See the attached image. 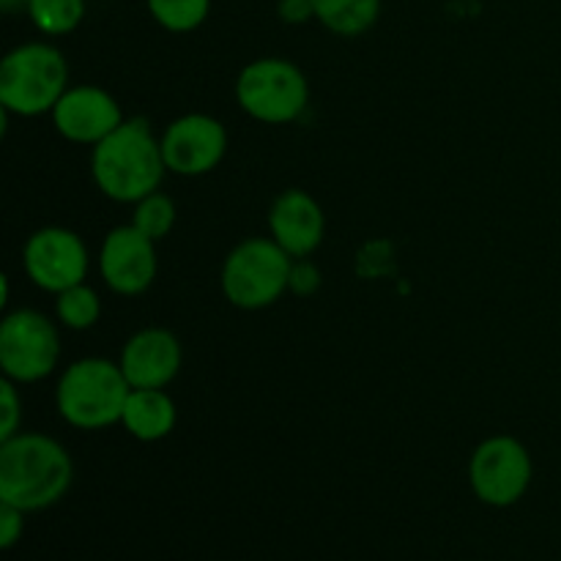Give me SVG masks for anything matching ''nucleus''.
<instances>
[{"instance_id":"0eeeda50","label":"nucleus","mask_w":561,"mask_h":561,"mask_svg":"<svg viewBox=\"0 0 561 561\" xmlns=\"http://www.w3.org/2000/svg\"><path fill=\"white\" fill-rule=\"evenodd\" d=\"M60 362L58 327L44 312L14 310L0 323V367L14 383L53 376Z\"/></svg>"},{"instance_id":"393cba45","label":"nucleus","mask_w":561,"mask_h":561,"mask_svg":"<svg viewBox=\"0 0 561 561\" xmlns=\"http://www.w3.org/2000/svg\"><path fill=\"white\" fill-rule=\"evenodd\" d=\"M27 5H31V0H0V9H3L5 14H16V11H27Z\"/></svg>"},{"instance_id":"2eb2a0df","label":"nucleus","mask_w":561,"mask_h":561,"mask_svg":"<svg viewBox=\"0 0 561 561\" xmlns=\"http://www.w3.org/2000/svg\"><path fill=\"white\" fill-rule=\"evenodd\" d=\"M179 422L175 400L164 389H131L121 425L137 442H162Z\"/></svg>"},{"instance_id":"f8f14e48","label":"nucleus","mask_w":561,"mask_h":561,"mask_svg":"<svg viewBox=\"0 0 561 561\" xmlns=\"http://www.w3.org/2000/svg\"><path fill=\"white\" fill-rule=\"evenodd\" d=\"M49 115L58 135L80 146H99L126 121L118 99L99 85L69 88Z\"/></svg>"},{"instance_id":"ddd939ff","label":"nucleus","mask_w":561,"mask_h":561,"mask_svg":"<svg viewBox=\"0 0 561 561\" xmlns=\"http://www.w3.org/2000/svg\"><path fill=\"white\" fill-rule=\"evenodd\" d=\"M181 343L170 329L148 327L126 340L121 351V370L131 389H164L181 370Z\"/></svg>"},{"instance_id":"a211bd4d","label":"nucleus","mask_w":561,"mask_h":561,"mask_svg":"<svg viewBox=\"0 0 561 561\" xmlns=\"http://www.w3.org/2000/svg\"><path fill=\"white\" fill-rule=\"evenodd\" d=\"M27 16L44 36H66L85 16V0H31Z\"/></svg>"},{"instance_id":"b1692460","label":"nucleus","mask_w":561,"mask_h":561,"mask_svg":"<svg viewBox=\"0 0 561 561\" xmlns=\"http://www.w3.org/2000/svg\"><path fill=\"white\" fill-rule=\"evenodd\" d=\"M277 14L279 20L288 22V25H301V22L307 20H316L312 0H279Z\"/></svg>"},{"instance_id":"4be33fe9","label":"nucleus","mask_w":561,"mask_h":561,"mask_svg":"<svg viewBox=\"0 0 561 561\" xmlns=\"http://www.w3.org/2000/svg\"><path fill=\"white\" fill-rule=\"evenodd\" d=\"M318 288H321V272L307 257H296L294 268H290L288 290L299 296H312Z\"/></svg>"},{"instance_id":"7ed1b4c3","label":"nucleus","mask_w":561,"mask_h":561,"mask_svg":"<svg viewBox=\"0 0 561 561\" xmlns=\"http://www.w3.org/2000/svg\"><path fill=\"white\" fill-rule=\"evenodd\" d=\"M129 394L131 383L118 362L88 356L64 370L55 389V409L77 431H104L121 425Z\"/></svg>"},{"instance_id":"4468645a","label":"nucleus","mask_w":561,"mask_h":561,"mask_svg":"<svg viewBox=\"0 0 561 561\" xmlns=\"http://www.w3.org/2000/svg\"><path fill=\"white\" fill-rule=\"evenodd\" d=\"M268 230L290 257H310L327 233V217L305 190H285L268 208Z\"/></svg>"},{"instance_id":"6e6552de","label":"nucleus","mask_w":561,"mask_h":561,"mask_svg":"<svg viewBox=\"0 0 561 561\" xmlns=\"http://www.w3.org/2000/svg\"><path fill=\"white\" fill-rule=\"evenodd\" d=\"M535 477L531 455L515 436H491L469 460V482L474 496L491 507H513L526 496Z\"/></svg>"},{"instance_id":"5701e85b","label":"nucleus","mask_w":561,"mask_h":561,"mask_svg":"<svg viewBox=\"0 0 561 561\" xmlns=\"http://www.w3.org/2000/svg\"><path fill=\"white\" fill-rule=\"evenodd\" d=\"M22 531H25V513L11 504H0V546L5 551L14 548L22 540Z\"/></svg>"},{"instance_id":"20e7f679","label":"nucleus","mask_w":561,"mask_h":561,"mask_svg":"<svg viewBox=\"0 0 561 561\" xmlns=\"http://www.w3.org/2000/svg\"><path fill=\"white\" fill-rule=\"evenodd\" d=\"M69 91V64L47 42H27L11 49L0 64V107L20 118L53 113Z\"/></svg>"},{"instance_id":"f257e3e1","label":"nucleus","mask_w":561,"mask_h":561,"mask_svg":"<svg viewBox=\"0 0 561 561\" xmlns=\"http://www.w3.org/2000/svg\"><path fill=\"white\" fill-rule=\"evenodd\" d=\"M75 463L66 447L44 433H16L0 442V504L38 513L69 493Z\"/></svg>"},{"instance_id":"412c9836","label":"nucleus","mask_w":561,"mask_h":561,"mask_svg":"<svg viewBox=\"0 0 561 561\" xmlns=\"http://www.w3.org/2000/svg\"><path fill=\"white\" fill-rule=\"evenodd\" d=\"M20 383H14L11 378L0 381V442L16 436L22 425V398L16 392Z\"/></svg>"},{"instance_id":"9b49d317","label":"nucleus","mask_w":561,"mask_h":561,"mask_svg":"<svg viewBox=\"0 0 561 561\" xmlns=\"http://www.w3.org/2000/svg\"><path fill=\"white\" fill-rule=\"evenodd\" d=\"M157 241L142 236L135 225H121L104 236L99 250V274L113 294H146L157 279Z\"/></svg>"},{"instance_id":"1a4fd4ad","label":"nucleus","mask_w":561,"mask_h":561,"mask_svg":"<svg viewBox=\"0 0 561 561\" xmlns=\"http://www.w3.org/2000/svg\"><path fill=\"white\" fill-rule=\"evenodd\" d=\"M22 266L36 288L60 294L71 285L85 283L91 261H88L85 241L75 230L49 225L31 233V239L25 241Z\"/></svg>"},{"instance_id":"f3484780","label":"nucleus","mask_w":561,"mask_h":561,"mask_svg":"<svg viewBox=\"0 0 561 561\" xmlns=\"http://www.w3.org/2000/svg\"><path fill=\"white\" fill-rule=\"evenodd\" d=\"M55 316H58L60 327L71 329V332H85V329L96 327L99 316H102V299L91 285H71V288L55 294Z\"/></svg>"},{"instance_id":"423d86ee","label":"nucleus","mask_w":561,"mask_h":561,"mask_svg":"<svg viewBox=\"0 0 561 561\" xmlns=\"http://www.w3.org/2000/svg\"><path fill=\"white\" fill-rule=\"evenodd\" d=\"M236 102L261 124H294L310 104L305 71L285 58L250 60L236 80Z\"/></svg>"},{"instance_id":"39448f33","label":"nucleus","mask_w":561,"mask_h":561,"mask_svg":"<svg viewBox=\"0 0 561 561\" xmlns=\"http://www.w3.org/2000/svg\"><path fill=\"white\" fill-rule=\"evenodd\" d=\"M290 257L274 239L252 236L228 252L219 274L225 299L239 310H263L279 301L290 285Z\"/></svg>"},{"instance_id":"dca6fc26","label":"nucleus","mask_w":561,"mask_h":561,"mask_svg":"<svg viewBox=\"0 0 561 561\" xmlns=\"http://www.w3.org/2000/svg\"><path fill=\"white\" fill-rule=\"evenodd\" d=\"M316 20L337 36L354 38L370 31L381 14V0H312Z\"/></svg>"},{"instance_id":"f03ea898","label":"nucleus","mask_w":561,"mask_h":561,"mask_svg":"<svg viewBox=\"0 0 561 561\" xmlns=\"http://www.w3.org/2000/svg\"><path fill=\"white\" fill-rule=\"evenodd\" d=\"M162 140L146 118H129L91 153V175L104 197L115 203H137L162 186Z\"/></svg>"},{"instance_id":"aec40b11","label":"nucleus","mask_w":561,"mask_h":561,"mask_svg":"<svg viewBox=\"0 0 561 561\" xmlns=\"http://www.w3.org/2000/svg\"><path fill=\"white\" fill-rule=\"evenodd\" d=\"M175 217H179V211H175L173 197L157 190L135 203L131 225L151 241H162L175 228Z\"/></svg>"},{"instance_id":"6ab92c4d","label":"nucleus","mask_w":561,"mask_h":561,"mask_svg":"<svg viewBox=\"0 0 561 561\" xmlns=\"http://www.w3.org/2000/svg\"><path fill=\"white\" fill-rule=\"evenodd\" d=\"M153 20L170 33H190L206 22L211 0H146Z\"/></svg>"},{"instance_id":"9d476101","label":"nucleus","mask_w":561,"mask_h":561,"mask_svg":"<svg viewBox=\"0 0 561 561\" xmlns=\"http://www.w3.org/2000/svg\"><path fill=\"white\" fill-rule=\"evenodd\" d=\"M162 153L170 173L186 175H206L219 168V162L228 153V131L222 121L206 113H190L175 118L162 131Z\"/></svg>"}]
</instances>
